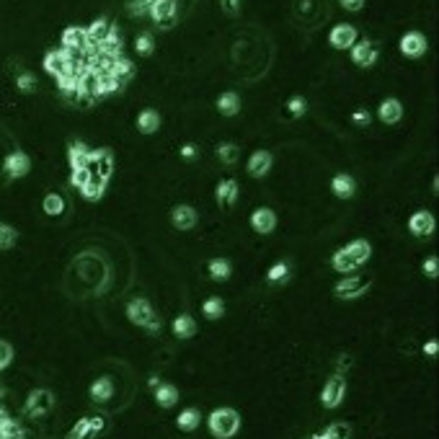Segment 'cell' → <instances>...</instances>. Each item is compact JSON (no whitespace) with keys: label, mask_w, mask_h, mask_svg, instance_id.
<instances>
[{"label":"cell","mask_w":439,"mask_h":439,"mask_svg":"<svg viewBox=\"0 0 439 439\" xmlns=\"http://www.w3.org/2000/svg\"><path fill=\"white\" fill-rule=\"evenodd\" d=\"M238 194H240V189H238L236 179H225V181H220L214 186V199H217L220 207H233L238 199Z\"/></svg>","instance_id":"cell-22"},{"label":"cell","mask_w":439,"mask_h":439,"mask_svg":"<svg viewBox=\"0 0 439 439\" xmlns=\"http://www.w3.org/2000/svg\"><path fill=\"white\" fill-rule=\"evenodd\" d=\"M127 318L129 323L145 328L148 333H161V318L155 315L153 305L145 300V297H132V300L127 302Z\"/></svg>","instance_id":"cell-3"},{"label":"cell","mask_w":439,"mask_h":439,"mask_svg":"<svg viewBox=\"0 0 439 439\" xmlns=\"http://www.w3.org/2000/svg\"><path fill=\"white\" fill-rule=\"evenodd\" d=\"M153 52H155V36L150 32H142L135 39V54L137 57H150Z\"/></svg>","instance_id":"cell-35"},{"label":"cell","mask_w":439,"mask_h":439,"mask_svg":"<svg viewBox=\"0 0 439 439\" xmlns=\"http://www.w3.org/2000/svg\"><path fill=\"white\" fill-rule=\"evenodd\" d=\"M357 39H359V32L352 23H336L328 32V44H331L333 49H339V52H349Z\"/></svg>","instance_id":"cell-8"},{"label":"cell","mask_w":439,"mask_h":439,"mask_svg":"<svg viewBox=\"0 0 439 439\" xmlns=\"http://www.w3.org/2000/svg\"><path fill=\"white\" fill-rule=\"evenodd\" d=\"M398 49H401V54L403 57H408V60H418V57H424L429 49V42L427 36L421 32H408L401 36V42H398Z\"/></svg>","instance_id":"cell-10"},{"label":"cell","mask_w":439,"mask_h":439,"mask_svg":"<svg viewBox=\"0 0 439 439\" xmlns=\"http://www.w3.org/2000/svg\"><path fill=\"white\" fill-rule=\"evenodd\" d=\"M88 437H91V424H88V416H83L73 424V429L67 431L65 439H88Z\"/></svg>","instance_id":"cell-38"},{"label":"cell","mask_w":439,"mask_h":439,"mask_svg":"<svg viewBox=\"0 0 439 439\" xmlns=\"http://www.w3.org/2000/svg\"><path fill=\"white\" fill-rule=\"evenodd\" d=\"M214 155H217V161L223 163V166H236L238 158H240V148H238L236 142H220L214 148Z\"/></svg>","instance_id":"cell-29"},{"label":"cell","mask_w":439,"mask_h":439,"mask_svg":"<svg viewBox=\"0 0 439 439\" xmlns=\"http://www.w3.org/2000/svg\"><path fill=\"white\" fill-rule=\"evenodd\" d=\"M148 16H150L158 29H171L176 19H179V3L176 0H150Z\"/></svg>","instance_id":"cell-4"},{"label":"cell","mask_w":439,"mask_h":439,"mask_svg":"<svg viewBox=\"0 0 439 439\" xmlns=\"http://www.w3.org/2000/svg\"><path fill=\"white\" fill-rule=\"evenodd\" d=\"M171 331L176 339H192L199 331V323L194 321V315H189V313H179L171 323Z\"/></svg>","instance_id":"cell-21"},{"label":"cell","mask_w":439,"mask_h":439,"mask_svg":"<svg viewBox=\"0 0 439 439\" xmlns=\"http://www.w3.org/2000/svg\"><path fill=\"white\" fill-rule=\"evenodd\" d=\"M153 398L161 408H171L179 403V387L168 385V383H161V385L153 390Z\"/></svg>","instance_id":"cell-25"},{"label":"cell","mask_w":439,"mask_h":439,"mask_svg":"<svg viewBox=\"0 0 439 439\" xmlns=\"http://www.w3.org/2000/svg\"><path fill=\"white\" fill-rule=\"evenodd\" d=\"M367 289H370V279L357 277V274H344L341 282H336V287H333V295H336L339 300L349 302V300H357V297H362Z\"/></svg>","instance_id":"cell-5"},{"label":"cell","mask_w":439,"mask_h":439,"mask_svg":"<svg viewBox=\"0 0 439 439\" xmlns=\"http://www.w3.org/2000/svg\"><path fill=\"white\" fill-rule=\"evenodd\" d=\"M248 223L254 227V233H258V236H269V233L277 230L279 217L271 207H256V210L251 212V217H248Z\"/></svg>","instance_id":"cell-11"},{"label":"cell","mask_w":439,"mask_h":439,"mask_svg":"<svg viewBox=\"0 0 439 439\" xmlns=\"http://www.w3.org/2000/svg\"><path fill=\"white\" fill-rule=\"evenodd\" d=\"M339 3H341L344 11L349 13H359L364 8V0H339Z\"/></svg>","instance_id":"cell-49"},{"label":"cell","mask_w":439,"mask_h":439,"mask_svg":"<svg viewBox=\"0 0 439 439\" xmlns=\"http://www.w3.org/2000/svg\"><path fill=\"white\" fill-rule=\"evenodd\" d=\"M217 111H220L223 117H236L238 111H240V96H238L236 91L220 93V98H217Z\"/></svg>","instance_id":"cell-26"},{"label":"cell","mask_w":439,"mask_h":439,"mask_svg":"<svg viewBox=\"0 0 439 439\" xmlns=\"http://www.w3.org/2000/svg\"><path fill=\"white\" fill-rule=\"evenodd\" d=\"M148 5H150V0H129L127 11H129V16L142 19V16H148Z\"/></svg>","instance_id":"cell-41"},{"label":"cell","mask_w":439,"mask_h":439,"mask_svg":"<svg viewBox=\"0 0 439 439\" xmlns=\"http://www.w3.org/2000/svg\"><path fill=\"white\" fill-rule=\"evenodd\" d=\"M109 29H111V21H109V19H96V21H91V23L86 26L88 42L101 44L104 39H106Z\"/></svg>","instance_id":"cell-32"},{"label":"cell","mask_w":439,"mask_h":439,"mask_svg":"<svg viewBox=\"0 0 439 439\" xmlns=\"http://www.w3.org/2000/svg\"><path fill=\"white\" fill-rule=\"evenodd\" d=\"M344 396H346V380H344V375H331L321 390V403L326 408H339Z\"/></svg>","instance_id":"cell-9"},{"label":"cell","mask_w":439,"mask_h":439,"mask_svg":"<svg viewBox=\"0 0 439 439\" xmlns=\"http://www.w3.org/2000/svg\"><path fill=\"white\" fill-rule=\"evenodd\" d=\"M13 362V346L8 341H0V372Z\"/></svg>","instance_id":"cell-44"},{"label":"cell","mask_w":439,"mask_h":439,"mask_svg":"<svg viewBox=\"0 0 439 439\" xmlns=\"http://www.w3.org/2000/svg\"><path fill=\"white\" fill-rule=\"evenodd\" d=\"M179 155H181V158H183L186 163H192L194 158L199 155V148H196L194 142H186V145H181V148H179Z\"/></svg>","instance_id":"cell-46"},{"label":"cell","mask_w":439,"mask_h":439,"mask_svg":"<svg viewBox=\"0 0 439 439\" xmlns=\"http://www.w3.org/2000/svg\"><path fill=\"white\" fill-rule=\"evenodd\" d=\"M88 44V34H86V26H67L63 32V39H60V47L67 49V52L78 54L83 47Z\"/></svg>","instance_id":"cell-17"},{"label":"cell","mask_w":439,"mask_h":439,"mask_svg":"<svg viewBox=\"0 0 439 439\" xmlns=\"http://www.w3.org/2000/svg\"><path fill=\"white\" fill-rule=\"evenodd\" d=\"M311 439H313V437H311Z\"/></svg>","instance_id":"cell-54"},{"label":"cell","mask_w":439,"mask_h":439,"mask_svg":"<svg viewBox=\"0 0 439 439\" xmlns=\"http://www.w3.org/2000/svg\"><path fill=\"white\" fill-rule=\"evenodd\" d=\"M91 171L96 173V176H101V179H109V176H111V171H114V158H111V150H109V148L98 150L96 161L91 166Z\"/></svg>","instance_id":"cell-28"},{"label":"cell","mask_w":439,"mask_h":439,"mask_svg":"<svg viewBox=\"0 0 439 439\" xmlns=\"http://www.w3.org/2000/svg\"><path fill=\"white\" fill-rule=\"evenodd\" d=\"M349 57H352V63L357 67H362V70H370V67H375L377 57H380V49H377V44L372 39H357L352 44V49H349Z\"/></svg>","instance_id":"cell-6"},{"label":"cell","mask_w":439,"mask_h":439,"mask_svg":"<svg viewBox=\"0 0 439 439\" xmlns=\"http://www.w3.org/2000/svg\"><path fill=\"white\" fill-rule=\"evenodd\" d=\"M88 424H91V437H96V434H101L106 429V418L96 414V416H88Z\"/></svg>","instance_id":"cell-47"},{"label":"cell","mask_w":439,"mask_h":439,"mask_svg":"<svg viewBox=\"0 0 439 439\" xmlns=\"http://www.w3.org/2000/svg\"><path fill=\"white\" fill-rule=\"evenodd\" d=\"M52 406H54L52 393H49L47 387H36V390H32L29 398H26V416L39 418V416H44V414H49Z\"/></svg>","instance_id":"cell-7"},{"label":"cell","mask_w":439,"mask_h":439,"mask_svg":"<svg viewBox=\"0 0 439 439\" xmlns=\"http://www.w3.org/2000/svg\"><path fill=\"white\" fill-rule=\"evenodd\" d=\"M3 171L8 179H23L26 173L32 171V158L23 150H13L5 155V163H3Z\"/></svg>","instance_id":"cell-13"},{"label":"cell","mask_w":439,"mask_h":439,"mask_svg":"<svg viewBox=\"0 0 439 439\" xmlns=\"http://www.w3.org/2000/svg\"><path fill=\"white\" fill-rule=\"evenodd\" d=\"M202 315L207 321H220V318L225 315V302H223V297H217V295L207 297V300L202 302Z\"/></svg>","instance_id":"cell-31"},{"label":"cell","mask_w":439,"mask_h":439,"mask_svg":"<svg viewBox=\"0 0 439 439\" xmlns=\"http://www.w3.org/2000/svg\"><path fill=\"white\" fill-rule=\"evenodd\" d=\"M106 183H109V179H101V176H91V181L80 189V194H83V199H88V202H98L101 196H104V192H106Z\"/></svg>","instance_id":"cell-27"},{"label":"cell","mask_w":439,"mask_h":439,"mask_svg":"<svg viewBox=\"0 0 439 439\" xmlns=\"http://www.w3.org/2000/svg\"><path fill=\"white\" fill-rule=\"evenodd\" d=\"M16 240H19L16 227H11L8 223H0V251H8V248H13V246H16Z\"/></svg>","instance_id":"cell-36"},{"label":"cell","mask_w":439,"mask_h":439,"mask_svg":"<svg viewBox=\"0 0 439 439\" xmlns=\"http://www.w3.org/2000/svg\"><path fill=\"white\" fill-rule=\"evenodd\" d=\"M158 385H161V377H155V375L148 377V387H150V390H155Z\"/></svg>","instance_id":"cell-52"},{"label":"cell","mask_w":439,"mask_h":439,"mask_svg":"<svg viewBox=\"0 0 439 439\" xmlns=\"http://www.w3.org/2000/svg\"><path fill=\"white\" fill-rule=\"evenodd\" d=\"M372 256V246H370V240H352V243H346L344 248H339L336 254L331 256V267L339 271V274H354V271H359V269L370 261Z\"/></svg>","instance_id":"cell-1"},{"label":"cell","mask_w":439,"mask_h":439,"mask_svg":"<svg viewBox=\"0 0 439 439\" xmlns=\"http://www.w3.org/2000/svg\"><path fill=\"white\" fill-rule=\"evenodd\" d=\"M333 439H349V424H344V421H336L331 427L326 429Z\"/></svg>","instance_id":"cell-45"},{"label":"cell","mask_w":439,"mask_h":439,"mask_svg":"<svg viewBox=\"0 0 439 439\" xmlns=\"http://www.w3.org/2000/svg\"><path fill=\"white\" fill-rule=\"evenodd\" d=\"M289 274H292V267H289L287 261H277V264H271L267 271V279L271 282V284H284L289 279Z\"/></svg>","instance_id":"cell-34"},{"label":"cell","mask_w":439,"mask_h":439,"mask_svg":"<svg viewBox=\"0 0 439 439\" xmlns=\"http://www.w3.org/2000/svg\"><path fill=\"white\" fill-rule=\"evenodd\" d=\"M287 111H289V117L292 119L305 117V111H308V101H305L302 96H292L287 101Z\"/></svg>","instance_id":"cell-39"},{"label":"cell","mask_w":439,"mask_h":439,"mask_svg":"<svg viewBox=\"0 0 439 439\" xmlns=\"http://www.w3.org/2000/svg\"><path fill=\"white\" fill-rule=\"evenodd\" d=\"M349 119H352V124H357V127H370V124H372V114H370L367 109H354Z\"/></svg>","instance_id":"cell-42"},{"label":"cell","mask_w":439,"mask_h":439,"mask_svg":"<svg viewBox=\"0 0 439 439\" xmlns=\"http://www.w3.org/2000/svg\"><path fill=\"white\" fill-rule=\"evenodd\" d=\"M42 210H44V214H49V217H60V214L65 212L63 194H57V192L47 194V196H44V202H42Z\"/></svg>","instance_id":"cell-33"},{"label":"cell","mask_w":439,"mask_h":439,"mask_svg":"<svg viewBox=\"0 0 439 439\" xmlns=\"http://www.w3.org/2000/svg\"><path fill=\"white\" fill-rule=\"evenodd\" d=\"M437 352H439V344H437V339H431V341H427V344H424V354H429V357H437Z\"/></svg>","instance_id":"cell-51"},{"label":"cell","mask_w":439,"mask_h":439,"mask_svg":"<svg viewBox=\"0 0 439 439\" xmlns=\"http://www.w3.org/2000/svg\"><path fill=\"white\" fill-rule=\"evenodd\" d=\"M91 176H93V171L91 168H70V186L73 189H83L88 181H91Z\"/></svg>","instance_id":"cell-37"},{"label":"cell","mask_w":439,"mask_h":439,"mask_svg":"<svg viewBox=\"0 0 439 439\" xmlns=\"http://www.w3.org/2000/svg\"><path fill=\"white\" fill-rule=\"evenodd\" d=\"M161 124H163V117H161V111L158 109H142L137 114V132L139 135H155L158 129H161Z\"/></svg>","instance_id":"cell-19"},{"label":"cell","mask_w":439,"mask_h":439,"mask_svg":"<svg viewBox=\"0 0 439 439\" xmlns=\"http://www.w3.org/2000/svg\"><path fill=\"white\" fill-rule=\"evenodd\" d=\"M377 119L383 122V124H398L401 119H403V104H401V98L390 96L385 101H380V106H377Z\"/></svg>","instance_id":"cell-18"},{"label":"cell","mask_w":439,"mask_h":439,"mask_svg":"<svg viewBox=\"0 0 439 439\" xmlns=\"http://www.w3.org/2000/svg\"><path fill=\"white\" fill-rule=\"evenodd\" d=\"M331 194L336 199H354L357 194V179L349 173H336L331 179Z\"/></svg>","instance_id":"cell-20"},{"label":"cell","mask_w":439,"mask_h":439,"mask_svg":"<svg viewBox=\"0 0 439 439\" xmlns=\"http://www.w3.org/2000/svg\"><path fill=\"white\" fill-rule=\"evenodd\" d=\"M274 168V155L269 150H254L246 163V171L251 179H264Z\"/></svg>","instance_id":"cell-15"},{"label":"cell","mask_w":439,"mask_h":439,"mask_svg":"<svg viewBox=\"0 0 439 439\" xmlns=\"http://www.w3.org/2000/svg\"><path fill=\"white\" fill-rule=\"evenodd\" d=\"M349 362H352V357H339V364H336V375H344V372L349 370Z\"/></svg>","instance_id":"cell-50"},{"label":"cell","mask_w":439,"mask_h":439,"mask_svg":"<svg viewBox=\"0 0 439 439\" xmlns=\"http://www.w3.org/2000/svg\"><path fill=\"white\" fill-rule=\"evenodd\" d=\"M434 227H437V220H434V214L429 212V210H416V212L408 217V230H411V236L429 238L434 233Z\"/></svg>","instance_id":"cell-14"},{"label":"cell","mask_w":439,"mask_h":439,"mask_svg":"<svg viewBox=\"0 0 439 439\" xmlns=\"http://www.w3.org/2000/svg\"><path fill=\"white\" fill-rule=\"evenodd\" d=\"M98 150H91L86 142H70L67 145V163H70V168H91L93 161H96Z\"/></svg>","instance_id":"cell-12"},{"label":"cell","mask_w":439,"mask_h":439,"mask_svg":"<svg viewBox=\"0 0 439 439\" xmlns=\"http://www.w3.org/2000/svg\"><path fill=\"white\" fill-rule=\"evenodd\" d=\"M199 421H202V414H199V408H183L181 414L176 416V427L181 429V431H194V429L199 427Z\"/></svg>","instance_id":"cell-30"},{"label":"cell","mask_w":439,"mask_h":439,"mask_svg":"<svg viewBox=\"0 0 439 439\" xmlns=\"http://www.w3.org/2000/svg\"><path fill=\"white\" fill-rule=\"evenodd\" d=\"M199 223V214L192 204H176L171 210V225L176 230H194Z\"/></svg>","instance_id":"cell-16"},{"label":"cell","mask_w":439,"mask_h":439,"mask_svg":"<svg viewBox=\"0 0 439 439\" xmlns=\"http://www.w3.org/2000/svg\"><path fill=\"white\" fill-rule=\"evenodd\" d=\"M88 396L93 398L96 403H106V401H111V398H114V380H111L109 375L96 377V380L91 383V390H88Z\"/></svg>","instance_id":"cell-23"},{"label":"cell","mask_w":439,"mask_h":439,"mask_svg":"<svg viewBox=\"0 0 439 439\" xmlns=\"http://www.w3.org/2000/svg\"><path fill=\"white\" fill-rule=\"evenodd\" d=\"M240 5H243V0H220V8L227 13V16H236L240 11Z\"/></svg>","instance_id":"cell-48"},{"label":"cell","mask_w":439,"mask_h":439,"mask_svg":"<svg viewBox=\"0 0 439 439\" xmlns=\"http://www.w3.org/2000/svg\"><path fill=\"white\" fill-rule=\"evenodd\" d=\"M421 271H424L429 279H437L439 277V258L437 256L424 258V264H421Z\"/></svg>","instance_id":"cell-43"},{"label":"cell","mask_w":439,"mask_h":439,"mask_svg":"<svg viewBox=\"0 0 439 439\" xmlns=\"http://www.w3.org/2000/svg\"><path fill=\"white\" fill-rule=\"evenodd\" d=\"M313 439H333L328 431H323V434H313Z\"/></svg>","instance_id":"cell-53"},{"label":"cell","mask_w":439,"mask_h":439,"mask_svg":"<svg viewBox=\"0 0 439 439\" xmlns=\"http://www.w3.org/2000/svg\"><path fill=\"white\" fill-rule=\"evenodd\" d=\"M207 274L212 282H227L233 277V264L227 258H210L207 261Z\"/></svg>","instance_id":"cell-24"},{"label":"cell","mask_w":439,"mask_h":439,"mask_svg":"<svg viewBox=\"0 0 439 439\" xmlns=\"http://www.w3.org/2000/svg\"><path fill=\"white\" fill-rule=\"evenodd\" d=\"M16 86H19L21 93H34L36 91V78L32 73H21V76L16 78Z\"/></svg>","instance_id":"cell-40"},{"label":"cell","mask_w":439,"mask_h":439,"mask_svg":"<svg viewBox=\"0 0 439 439\" xmlns=\"http://www.w3.org/2000/svg\"><path fill=\"white\" fill-rule=\"evenodd\" d=\"M207 427H210V434L214 439H230L238 434L240 429V414L236 408L223 406V408H214L210 418H207Z\"/></svg>","instance_id":"cell-2"}]
</instances>
